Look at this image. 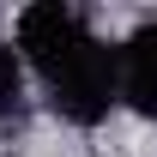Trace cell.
Here are the masks:
<instances>
[{"label": "cell", "mask_w": 157, "mask_h": 157, "mask_svg": "<svg viewBox=\"0 0 157 157\" xmlns=\"http://www.w3.org/2000/svg\"><path fill=\"white\" fill-rule=\"evenodd\" d=\"M121 103L133 115H157V24H139L121 42Z\"/></svg>", "instance_id": "3957f363"}, {"label": "cell", "mask_w": 157, "mask_h": 157, "mask_svg": "<svg viewBox=\"0 0 157 157\" xmlns=\"http://www.w3.org/2000/svg\"><path fill=\"white\" fill-rule=\"evenodd\" d=\"M151 24H157V18H151Z\"/></svg>", "instance_id": "5b68a950"}, {"label": "cell", "mask_w": 157, "mask_h": 157, "mask_svg": "<svg viewBox=\"0 0 157 157\" xmlns=\"http://www.w3.org/2000/svg\"><path fill=\"white\" fill-rule=\"evenodd\" d=\"M24 121V55L0 42V133Z\"/></svg>", "instance_id": "277c9868"}, {"label": "cell", "mask_w": 157, "mask_h": 157, "mask_svg": "<svg viewBox=\"0 0 157 157\" xmlns=\"http://www.w3.org/2000/svg\"><path fill=\"white\" fill-rule=\"evenodd\" d=\"M48 103H55L60 121L97 127L121 103V48H103V42L91 36L73 60H60L55 73H48Z\"/></svg>", "instance_id": "6da1fadb"}, {"label": "cell", "mask_w": 157, "mask_h": 157, "mask_svg": "<svg viewBox=\"0 0 157 157\" xmlns=\"http://www.w3.org/2000/svg\"><path fill=\"white\" fill-rule=\"evenodd\" d=\"M85 42H91V24L78 18L73 6H60V0H42V6H24L18 12V55L42 78L55 73L60 60H73Z\"/></svg>", "instance_id": "7a4b0ae2"}]
</instances>
